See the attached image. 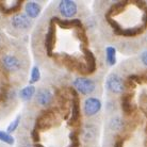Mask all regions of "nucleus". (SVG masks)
<instances>
[{
	"mask_svg": "<svg viewBox=\"0 0 147 147\" xmlns=\"http://www.w3.org/2000/svg\"><path fill=\"white\" fill-rule=\"evenodd\" d=\"M69 93L71 94V109H70V125L79 124L81 117L80 113V99L78 97V94L75 88H68Z\"/></svg>",
	"mask_w": 147,
	"mask_h": 147,
	"instance_id": "7ed1b4c3",
	"label": "nucleus"
},
{
	"mask_svg": "<svg viewBox=\"0 0 147 147\" xmlns=\"http://www.w3.org/2000/svg\"><path fill=\"white\" fill-rule=\"evenodd\" d=\"M70 138V144L69 147H80V140H79V134L77 131H71V133L69 134Z\"/></svg>",
	"mask_w": 147,
	"mask_h": 147,
	"instance_id": "5701e85b",
	"label": "nucleus"
},
{
	"mask_svg": "<svg viewBox=\"0 0 147 147\" xmlns=\"http://www.w3.org/2000/svg\"><path fill=\"white\" fill-rule=\"evenodd\" d=\"M140 60H141V62H142V64H143L144 66L147 67V50H145V51H143L142 53H141Z\"/></svg>",
	"mask_w": 147,
	"mask_h": 147,
	"instance_id": "393cba45",
	"label": "nucleus"
},
{
	"mask_svg": "<svg viewBox=\"0 0 147 147\" xmlns=\"http://www.w3.org/2000/svg\"><path fill=\"white\" fill-rule=\"evenodd\" d=\"M59 11L63 17L65 18H71L77 14L78 7L75 1L70 0H63L59 3Z\"/></svg>",
	"mask_w": 147,
	"mask_h": 147,
	"instance_id": "39448f33",
	"label": "nucleus"
},
{
	"mask_svg": "<svg viewBox=\"0 0 147 147\" xmlns=\"http://www.w3.org/2000/svg\"><path fill=\"white\" fill-rule=\"evenodd\" d=\"M31 138H32V140H33L35 143H37V142L40 141V133H38V130H37L36 128H34L33 130H32V132H31Z\"/></svg>",
	"mask_w": 147,
	"mask_h": 147,
	"instance_id": "b1692460",
	"label": "nucleus"
},
{
	"mask_svg": "<svg viewBox=\"0 0 147 147\" xmlns=\"http://www.w3.org/2000/svg\"><path fill=\"white\" fill-rule=\"evenodd\" d=\"M131 99H132V95L130 93L124 94L121 96V110L125 115H131L133 111L136 110V107L131 103Z\"/></svg>",
	"mask_w": 147,
	"mask_h": 147,
	"instance_id": "4468645a",
	"label": "nucleus"
},
{
	"mask_svg": "<svg viewBox=\"0 0 147 147\" xmlns=\"http://www.w3.org/2000/svg\"><path fill=\"white\" fill-rule=\"evenodd\" d=\"M0 141L9 144V145H13L15 143L14 138L11 134H9L7 132H3V131H0Z\"/></svg>",
	"mask_w": 147,
	"mask_h": 147,
	"instance_id": "412c9836",
	"label": "nucleus"
},
{
	"mask_svg": "<svg viewBox=\"0 0 147 147\" xmlns=\"http://www.w3.org/2000/svg\"><path fill=\"white\" fill-rule=\"evenodd\" d=\"M82 50L84 52V58H85V66H86V71L88 74H93L96 70V67H97V62H96V58L94 53H93L91 50H88V48L83 47Z\"/></svg>",
	"mask_w": 147,
	"mask_h": 147,
	"instance_id": "f8f14e48",
	"label": "nucleus"
},
{
	"mask_svg": "<svg viewBox=\"0 0 147 147\" xmlns=\"http://www.w3.org/2000/svg\"><path fill=\"white\" fill-rule=\"evenodd\" d=\"M53 22H57L59 25L60 28H64V29H68V28H82V22L80 19L74 18V19H60L58 17H53L51 19Z\"/></svg>",
	"mask_w": 147,
	"mask_h": 147,
	"instance_id": "9b49d317",
	"label": "nucleus"
},
{
	"mask_svg": "<svg viewBox=\"0 0 147 147\" xmlns=\"http://www.w3.org/2000/svg\"><path fill=\"white\" fill-rule=\"evenodd\" d=\"M35 92H36L35 86H33V85H28V86H26V88H24L20 90V92H19V97H20L24 101H28V100L32 99V97L34 96Z\"/></svg>",
	"mask_w": 147,
	"mask_h": 147,
	"instance_id": "2eb2a0df",
	"label": "nucleus"
},
{
	"mask_svg": "<svg viewBox=\"0 0 147 147\" xmlns=\"http://www.w3.org/2000/svg\"><path fill=\"white\" fill-rule=\"evenodd\" d=\"M106 88L112 94H124L126 90L125 81L116 74H111L106 80Z\"/></svg>",
	"mask_w": 147,
	"mask_h": 147,
	"instance_id": "f03ea898",
	"label": "nucleus"
},
{
	"mask_svg": "<svg viewBox=\"0 0 147 147\" xmlns=\"http://www.w3.org/2000/svg\"><path fill=\"white\" fill-rule=\"evenodd\" d=\"M22 1H16L12 7H5L2 2H0V10H1V12L4 13V14H12V13L18 12L19 10H20V7H22Z\"/></svg>",
	"mask_w": 147,
	"mask_h": 147,
	"instance_id": "f3484780",
	"label": "nucleus"
},
{
	"mask_svg": "<svg viewBox=\"0 0 147 147\" xmlns=\"http://www.w3.org/2000/svg\"><path fill=\"white\" fill-rule=\"evenodd\" d=\"M25 11H26V15L30 19H34L38 17V15L40 14L42 7L38 3L34 2V1H29L27 2L25 5Z\"/></svg>",
	"mask_w": 147,
	"mask_h": 147,
	"instance_id": "ddd939ff",
	"label": "nucleus"
},
{
	"mask_svg": "<svg viewBox=\"0 0 147 147\" xmlns=\"http://www.w3.org/2000/svg\"><path fill=\"white\" fill-rule=\"evenodd\" d=\"M76 35L79 37V40L84 44V46H88V35H86V32H85L84 28H79V29H76Z\"/></svg>",
	"mask_w": 147,
	"mask_h": 147,
	"instance_id": "6ab92c4d",
	"label": "nucleus"
},
{
	"mask_svg": "<svg viewBox=\"0 0 147 147\" xmlns=\"http://www.w3.org/2000/svg\"><path fill=\"white\" fill-rule=\"evenodd\" d=\"M55 22H50L48 31L46 33V38H45V48H46V52L49 57L52 55V51H53V48H55Z\"/></svg>",
	"mask_w": 147,
	"mask_h": 147,
	"instance_id": "423d86ee",
	"label": "nucleus"
},
{
	"mask_svg": "<svg viewBox=\"0 0 147 147\" xmlns=\"http://www.w3.org/2000/svg\"><path fill=\"white\" fill-rule=\"evenodd\" d=\"M124 121L121 119L119 116H115V117H113L112 119H111V123H110V127L113 130H117V131H119V130H121V129L124 128Z\"/></svg>",
	"mask_w": 147,
	"mask_h": 147,
	"instance_id": "a211bd4d",
	"label": "nucleus"
},
{
	"mask_svg": "<svg viewBox=\"0 0 147 147\" xmlns=\"http://www.w3.org/2000/svg\"><path fill=\"white\" fill-rule=\"evenodd\" d=\"M140 77H141V81H142V83H147V71L141 74Z\"/></svg>",
	"mask_w": 147,
	"mask_h": 147,
	"instance_id": "a878e982",
	"label": "nucleus"
},
{
	"mask_svg": "<svg viewBox=\"0 0 147 147\" xmlns=\"http://www.w3.org/2000/svg\"><path fill=\"white\" fill-rule=\"evenodd\" d=\"M40 79V68L37 66H34L31 70V78H30V83L31 84H33L35 82Z\"/></svg>",
	"mask_w": 147,
	"mask_h": 147,
	"instance_id": "aec40b11",
	"label": "nucleus"
},
{
	"mask_svg": "<svg viewBox=\"0 0 147 147\" xmlns=\"http://www.w3.org/2000/svg\"><path fill=\"white\" fill-rule=\"evenodd\" d=\"M73 85H74V88L78 93H80L81 95H85V96L91 95L96 90L95 82L92 79H88V78H85V77L76 78L73 82Z\"/></svg>",
	"mask_w": 147,
	"mask_h": 147,
	"instance_id": "f257e3e1",
	"label": "nucleus"
},
{
	"mask_svg": "<svg viewBox=\"0 0 147 147\" xmlns=\"http://www.w3.org/2000/svg\"><path fill=\"white\" fill-rule=\"evenodd\" d=\"M12 25L16 29L26 30L31 27V19L24 13H17L12 17Z\"/></svg>",
	"mask_w": 147,
	"mask_h": 147,
	"instance_id": "6e6552de",
	"label": "nucleus"
},
{
	"mask_svg": "<svg viewBox=\"0 0 147 147\" xmlns=\"http://www.w3.org/2000/svg\"><path fill=\"white\" fill-rule=\"evenodd\" d=\"M106 61L109 66H113L116 63V49L112 46L106 48Z\"/></svg>",
	"mask_w": 147,
	"mask_h": 147,
	"instance_id": "dca6fc26",
	"label": "nucleus"
},
{
	"mask_svg": "<svg viewBox=\"0 0 147 147\" xmlns=\"http://www.w3.org/2000/svg\"><path fill=\"white\" fill-rule=\"evenodd\" d=\"M2 65L4 66L5 69L10 70V71H16L22 66L20 61L15 55H4L3 58H2Z\"/></svg>",
	"mask_w": 147,
	"mask_h": 147,
	"instance_id": "9d476101",
	"label": "nucleus"
},
{
	"mask_svg": "<svg viewBox=\"0 0 147 147\" xmlns=\"http://www.w3.org/2000/svg\"><path fill=\"white\" fill-rule=\"evenodd\" d=\"M101 107H102V103L100 99L96 97H88L85 99L83 105V112L86 116H93L101 110Z\"/></svg>",
	"mask_w": 147,
	"mask_h": 147,
	"instance_id": "20e7f679",
	"label": "nucleus"
},
{
	"mask_svg": "<svg viewBox=\"0 0 147 147\" xmlns=\"http://www.w3.org/2000/svg\"><path fill=\"white\" fill-rule=\"evenodd\" d=\"M52 117H53V110H47L43 112L36 119L35 128L37 130H46V129L50 128Z\"/></svg>",
	"mask_w": 147,
	"mask_h": 147,
	"instance_id": "0eeeda50",
	"label": "nucleus"
},
{
	"mask_svg": "<svg viewBox=\"0 0 147 147\" xmlns=\"http://www.w3.org/2000/svg\"><path fill=\"white\" fill-rule=\"evenodd\" d=\"M53 100V94L49 88H40L36 93V102L40 106L48 107Z\"/></svg>",
	"mask_w": 147,
	"mask_h": 147,
	"instance_id": "1a4fd4ad",
	"label": "nucleus"
},
{
	"mask_svg": "<svg viewBox=\"0 0 147 147\" xmlns=\"http://www.w3.org/2000/svg\"><path fill=\"white\" fill-rule=\"evenodd\" d=\"M123 146H124V141H123V139L117 140L115 142V144H114V147H123Z\"/></svg>",
	"mask_w": 147,
	"mask_h": 147,
	"instance_id": "bb28decb",
	"label": "nucleus"
},
{
	"mask_svg": "<svg viewBox=\"0 0 147 147\" xmlns=\"http://www.w3.org/2000/svg\"><path fill=\"white\" fill-rule=\"evenodd\" d=\"M20 119H22V116L20 115H18L17 117L15 118L14 121H12L10 125L7 126V132L10 134V133L12 132H14L16 129L18 128V126H19V123H20Z\"/></svg>",
	"mask_w": 147,
	"mask_h": 147,
	"instance_id": "4be33fe9",
	"label": "nucleus"
}]
</instances>
